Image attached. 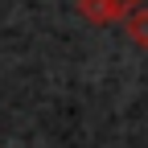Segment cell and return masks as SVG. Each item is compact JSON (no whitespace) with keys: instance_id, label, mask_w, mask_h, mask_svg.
I'll return each instance as SVG.
<instances>
[{"instance_id":"cell-1","label":"cell","mask_w":148,"mask_h":148,"mask_svg":"<svg viewBox=\"0 0 148 148\" xmlns=\"http://www.w3.org/2000/svg\"><path fill=\"white\" fill-rule=\"evenodd\" d=\"M123 33L132 37V45L148 49V4H132L123 16Z\"/></svg>"},{"instance_id":"cell-2","label":"cell","mask_w":148,"mask_h":148,"mask_svg":"<svg viewBox=\"0 0 148 148\" xmlns=\"http://www.w3.org/2000/svg\"><path fill=\"white\" fill-rule=\"evenodd\" d=\"M111 4H119V8H132V4H136V0H111Z\"/></svg>"}]
</instances>
